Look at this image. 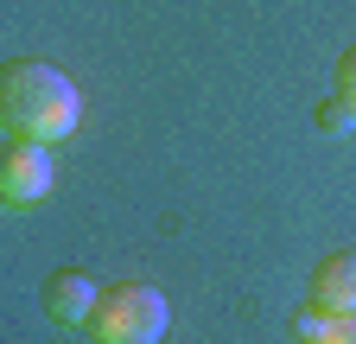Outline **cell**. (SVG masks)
I'll use <instances>...</instances> for the list:
<instances>
[{
    "label": "cell",
    "mask_w": 356,
    "mask_h": 344,
    "mask_svg": "<svg viewBox=\"0 0 356 344\" xmlns=\"http://www.w3.org/2000/svg\"><path fill=\"white\" fill-rule=\"evenodd\" d=\"M165 325H172V306H165V293L147 287V281H115V287H102L96 313L83 319L89 344H159Z\"/></svg>",
    "instance_id": "cell-2"
},
{
    "label": "cell",
    "mask_w": 356,
    "mask_h": 344,
    "mask_svg": "<svg viewBox=\"0 0 356 344\" xmlns=\"http://www.w3.org/2000/svg\"><path fill=\"white\" fill-rule=\"evenodd\" d=\"M76 121H83V90L58 64H38V58L0 64V134L7 141L51 147L76 134Z\"/></svg>",
    "instance_id": "cell-1"
},
{
    "label": "cell",
    "mask_w": 356,
    "mask_h": 344,
    "mask_svg": "<svg viewBox=\"0 0 356 344\" xmlns=\"http://www.w3.org/2000/svg\"><path fill=\"white\" fill-rule=\"evenodd\" d=\"M299 344H356V313L350 319H325V313H299Z\"/></svg>",
    "instance_id": "cell-6"
},
{
    "label": "cell",
    "mask_w": 356,
    "mask_h": 344,
    "mask_svg": "<svg viewBox=\"0 0 356 344\" xmlns=\"http://www.w3.org/2000/svg\"><path fill=\"white\" fill-rule=\"evenodd\" d=\"M312 313L325 319H350L356 313V249H331L318 268H312Z\"/></svg>",
    "instance_id": "cell-4"
},
{
    "label": "cell",
    "mask_w": 356,
    "mask_h": 344,
    "mask_svg": "<svg viewBox=\"0 0 356 344\" xmlns=\"http://www.w3.org/2000/svg\"><path fill=\"white\" fill-rule=\"evenodd\" d=\"M318 127H325V134H343V127H356V121H350L337 102H325V109H318Z\"/></svg>",
    "instance_id": "cell-8"
},
{
    "label": "cell",
    "mask_w": 356,
    "mask_h": 344,
    "mask_svg": "<svg viewBox=\"0 0 356 344\" xmlns=\"http://www.w3.org/2000/svg\"><path fill=\"white\" fill-rule=\"evenodd\" d=\"M331 102H337V109H343V115L356 121V45H350V52L337 58V96H331Z\"/></svg>",
    "instance_id": "cell-7"
},
{
    "label": "cell",
    "mask_w": 356,
    "mask_h": 344,
    "mask_svg": "<svg viewBox=\"0 0 356 344\" xmlns=\"http://www.w3.org/2000/svg\"><path fill=\"white\" fill-rule=\"evenodd\" d=\"M96 299H102V287L83 268H58L51 281H44V313H51L58 325H83L89 313H96Z\"/></svg>",
    "instance_id": "cell-5"
},
{
    "label": "cell",
    "mask_w": 356,
    "mask_h": 344,
    "mask_svg": "<svg viewBox=\"0 0 356 344\" xmlns=\"http://www.w3.org/2000/svg\"><path fill=\"white\" fill-rule=\"evenodd\" d=\"M44 191H51V147L7 141L0 147V204L26 210V204H44Z\"/></svg>",
    "instance_id": "cell-3"
}]
</instances>
